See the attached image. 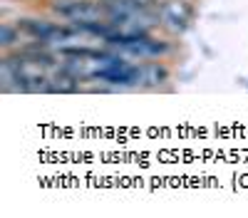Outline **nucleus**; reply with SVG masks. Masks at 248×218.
I'll return each instance as SVG.
<instances>
[{
  "label": "nucleus",
  "mask_w": 248,
  "mask_h": 218,
  "mask_svg": "<svg viewBox=\"0 0 248 218\" xmlns=\"http://www.w3.org/2000/svg\"><path fill=\"white\" fill-rule=\"evenodd\" d=\"M52 10L70 20V23L87 28V25H97V23H107L109 20V8H105L102 3H92V0H55Z\"/></svg>",
  "instance_id": "1"
},
{
  "label": "nucleus",
  "mask_w": 248,
  "mask_h": 218,
  "mask_svg": "<svg viewBox=\"0 0 248 218\" xmlns=\"http://www.w3.org/2000/svg\"><path fill=\"white\" fill-rule=\"evenodd\" d=\"M0 43H3V45H13V30L8 25L0 28Z\"/></svg>",
  "instance_id": "2"
}]
</instances>
